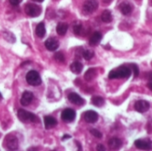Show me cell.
<instances>
[{
  "label": "cell",
  "instance_id": "1",
  "mask_svg": "<svg viewBox=\"0 0 152 151\" xmlns=\"http://www.w3.org/2000/svg\"><path fill=\"white\" fill-rule=\"evenodd\" d=\"M131 69L126 66H121L109 73L110 79H126L131 76Z\"/></svg>",
  "mask_w": 152,
  "mask_h": 151
},
{
  "label": "cell",
  "instance_id": "2",
  "mask_svg": "<svg viewBox=\"0 0 152 151\" xmlns=\"http://www.w3.org/2000/svg\"><path fill=\"white\" fill-rule=\"evenodd\" d=\"M18 117L21 122L24 123H39V119L35 114L28 112L24 109H19Z\"/></svg>",
  "mask_w": 152,
  "mask_h": 151
},
{
  "label": "cell",
  "instance_id": "3",
  "mask_svg": "<svg viewBox=\"0 0 152 151\" xmlns=\"http://www.w3.org/2000/svg\"><path fill=\"white\" fill-rule=\"evenodd\" d=\"M26 81L28 85H30L32 86L40 85L42 83V79H41L38 72L36 70H30L29 72H28V74L26 75Z\"/></svg>",
  "mask_w": 152,
  "mask_h": 151
},
{
  "label": "cell",
  "instance_id": "4",
  "mask_svg": "<svg viewBox=\"0 0 152 151\" xmlns=\"http://www.w3.org/2000/svg\"><path fill=\"white\" fill-rule=\"evenodd\" d=\"M4 146L8 150H16L19 147V142L16 136L13 134H8L4 138Z\"/></svg>",
  "mask_w": 152,
  "mask_h": 151
},
{
  "label": "cell",
  "instance_id": "5",
  "mask_svg": "<svg viewBox=\"0 0 152 151\" xmlns=\"http://www.w3.org/2000/svg\"><path fill=\"white\" fill-rule=\"evenodd\" d=\"M42 9L40 6L35 4H27L25 6V12L29 17H37L41 14Z\"/></svg>",
  "mask_w": 152,
  "mask_h": 151
},
{
  "label": "cell",
  "instance_id": "6",
  "mask_svg": "<svg viewBox=\"0 0 152 151\" xmlns=\"http://www.w3.org/2000/svg\"><path fill=\"white\" fill-rule=\"evenodd\" d=\"M99 3L97 0H86L83 4V12L86 14H90L98 9Z\"/></svg>",
  "mask_w": 152,
  "mask_h": 151
},
{
  "label": "cell",
  "instance_id": "7",
  "mask_svg": "<svg viewBox=\"0 0 152 151\" xmlns=\"http://www.w3.org/2000/svg\"><path fill=\"white\" fill-rule=\"evenodd\" d=\"M76 118V111L72 109H66L61 113V119L65 123H71Z\"/></svg>",
  "mask_w": 152,
  "mask_h": 151
},
{
  "label": "cell",
  "instance_id": "8",
  "mask_svg": "<svg viewBox=\"0 0 152 151\" xmlns=\"http://www.w3.org/2000/svg\"><path fill=\"white\" fill-rule=\"evenodd\" d=\"M150 107H151L150 102L147 101H144V100H140V101H136L134 104V109L139 113L147 112L150 109Z\"/></svg>",
  "mask_w": 152,
  "mask_h": 151
},
{
  "label": "cell",
  "instance_id": "9",
  "mask_svg": "<svg viewBox=\"0 0 152 151\" xmlns=\"http://www.w3.org/2000/svg\"><path fill=\"white\" fill-rule=\"evenodd\" d=\"M60 44H59V41L55 38V37H49L47 40H45V46L46 47V49L48 51H55L58 49Z\"/></svg>",
  "mask_w": 152,
  "mask_h": 151
},
{
  "label": "cell",
  "instance_id": "10",
  "mask_svg": "<svg viewBox=\"0 0 152 151\" xmlns=\"http://www.w3.org/2000/svg\"><path fill=\"white\" fill-rule=\"evenodd\" d=\"M98 118H99L98 114L94 110H88V111L85 112V114H84L85 121L89 124H94L95 122H97Z\"/></svg>",
  "mask_w": 152,
  "mask_h": 151
},
{
  "label": "cell",
  "instance_id": "11",
  "mask_svg": "<svg viewBox=\"0 0 152 151\" xmlns=\"http://www.w3.org/2000/svg\"><path fill=\"white\" fill-rule=\"evenodd\" d=\"M134 145L137 149L143 150H151V142L150 140H136L134 142Z\"/></svg>",
  "mask_w": 152,
  "mask_h": 151
},
{
  "label": "cell",
  "instance_id": "12",
  "mask_svg": "<svg viewBox=\"0 0 152 151\" xmlns=\"http://www.w3.org/2000/svg\"><path fill=\"white\" fill-rule=\"evenodd\" d=\"M34 99V94L31 92L26 91L22 93L21 99H20V104L22 106H28Z\"/></svg>",
  "mask_w": 152,
  "mask_h": 151
},
{
  "label": "cell",
  "instance_id": "13",
  "mask_svg": "<svg viewBox=\"0 0 152 151\" xmlns=\"http://www.w3.org/2000/svg\"><path fill=\"white\" fill-rule=\"evenodd\" d=\"M68 99L69 101L73 103V104H76V105H83L85 103V100L83 98H81L77 93H70L69 95H68Z\"/></svg>",
  "mask_w": 152,
  "mask_h": 151
},
{
  "label": "cell",
  "instance_id": "14",
  "mask_svg": "<svg viewBox=\"0 0 152 151\" xmlns=\"http://www.w3.org/2000/svg\"><path fill=\"white\" fill-rule=\"evenodd\" d=\"M44 124H45V128L49 130L57 125V120L52 116H46L44 117Z\"/></svg>",
  "mask_w": 152,
  "mask_h": 151
},
{
  "label": "cell",
  "instance_id": "15",
  "mask_svg": "<svg viewBox=\"0 0 152 151\" xmlns=\"http://www.w3.org/2000/svg\"><path fill=\"white\" fill-rule=\"evenodd\" d=\"M119 10L124 15H129L133 12V5L127 2H124L120 4L119 5Z\"/></svg>",
  "mask_w": 152,
  "mask_h": 151
},
{
  "label": "cell",
  "instance_id": "16",
  "mask_svg": "<svg viewBox=\"0 0 152 151\" xmlns=\"http://www.w3.org/2000/svg\"><path fill=\"white\" fill-rule=\"evenodd\" d=\"M122 145H123V142L118 138H112L109 142V147L114 150L120 149L122 147Z\"/></svg>",
  "mask_w": 152,
  "mask_h": 151
},
{
  "label": "cell",
  "instance_id": "17",
  "mask_svg": "<svg viewBox=\"0 0 152 151\" xmlns=\"http://www.w3.org/2000/svg\"><path fill=\"white\" fill-rule=\"evenodd\" d=\"M102 38V36L100 32H94L93 34V36L90 37V40H89V44L90 45L92 46H95V45H98L101 42Z\"/></svg>",
  "mask_w": 152,
  "mask_h": 151
},
{
  "label": "cell",
  "instance_id": "18",
  "mask_svg": "<svg viewBox=\"0 0 152 151\" xmlns=\"http://www.w3.org/2000/svg\"><path fill=\"white\" fill-rule=\"evenodd\" d=\"M46 34V30H45V26L44 22H40L37 24V28H36V35L39 37V38H43L45 37Z\"/></svg>",
  "mask_w": 152,
  "mask_h": 151
},
{
  "label": "cell",
  "instance_id": "19",
  "mask_svg": "<svg viewBox=\"0 0 152 151\" xmlns=\"http://www.w3.org/2000/svg\"><path fill=\"white\" fill-rule=\"evenodd\" d=\"M70 70L74 73V74H80L83 70V64L79 61H75L70 65Z\"/></svg>",
  "mask_w": 152,
  "mask_h": 151
},
{
  "label": "cell",
  "instance_id": "20",
  "mask_svg": "<svg viewBox=\"0 0 152 151\" xmlns=\"http://www.w3.org/2000/svg\"><path fill=\"white\" fill-rule=\"evenodd\" d=\"M101 19L103 22L105 23H110L113 20V16H112V13L110 10H105L102 12V15H101Z\"/></svg>",
  "mask_w": 152,
  "mask_h": 151
},
{
  "label": "cell",
  "instance_id": "21",
  "mask_svg": "<svg viewBox=\"0 0 152 151\" xmlns=\"http://www.w3.org/2000/svg\"><path fill=\"white\" fill-rule=\"evenodd\" d=\"M69 28V25L65 22H60L58 23L56 27V31L60 36H64L67 33V30Z\"/></svg>",
  "mask_w": 152,
  "mask_h": 151
},
{
  "label": "cell",
  "instance_id": "22",
  "mask_svg": "<svg viewBox=\"0 0 152 151\" xmlns=\"http://www.w3.org/2000/svg\"><path fill=\"white\" fill-rule=\"evenodd\" d=\"M96 75H97V70L94 68H91V69H89L86 72L84 77H85L86 81H88L89 82V81H92L96 77Z\"/></svg>",
  "mask_w": 152,
  "mask_h": 151
},
{
  "label": "cell",
  "instance_id": "23",
  "mask_svg": "<svg viewBox=\"0 0 152 151\" xmlns=\"http://www.w3.org/2000/svg\"><path fill=\"white\" fill-rule=\"evenodd\" d=\"M91 101L94 106L99 107V108L102 107L105 104V100L101 96H93L91 99Z\"/></svg>",
  "mask_w": 152,
  "mask_h": 151
},
{
  "label": "cell",
  "instance_id": "24",
  "mask_svg": "<svg viewBox=\"0 0 152 151\" xmlns=\"http://www.w3.org/2000/svg\"><path fill=\"white\" fill-rule=\"evenodd\" d=\"M83 57L85 58V60H86V61H89V60H91L94 56V51H92V50H86V51H84L83 52Z\"/></svg>",
  "mask_w": 152,
  "mask_h": 151
},
{
  "label": "cell",
  "instance_id": "25",
  "mask_svg": "<svg viewBox=\"0 0 152 151\" xmlns=\"http://www.w3.org/2000/svg\"><path fill=\"white\" fill-rule=\"evenodd\" d=\"M54 60L58 62H63L65 61V57H64V54L61 52L59 53H56L54 54Z\"/></svg>",
  "mask_w": 152,
  "mask_h": 151
},
{
  "label": "cell",
  "instance_id": "26",
  "mask_svg": "<svg viewBox=\"0 0 152 151\" xmlns=\"http://www.w3.org/2000/svg\"><path fill=\"white\" fill-rule=\"evenodd\" d=\"M81 29H82V25L80 23H76L73 26V31L76 35H79L81 33Z\"/></svg>",
  "mask_w": 152,
  "mask_h": 151
},
{
  "label": "cell",
  "instance_id": "27",
  "mask_svg": "<svg viewBox=\"0 0 152 151\" xmlns=\"http://www.w3.org/2000/svg\"><path fill=\"white\" fill-rule=\"evenodd\" d=\"M90 133H91L92 135H94L95 138H98V139L102 138V133L100 131L96 130V129H91V130H90Z\"/></svg>",
  "mask_w": 152,
  "mask_h": 151
},
{
  "label": "cell",
  "instance_id": "28",
  "mask_svg": "<svg viewBox=\"0 0 152 151\" xmlns=\"http://www.w3.org/2000/svg\"><path fill=\"white\" fill-rule=\"evenodd\" d=\"M130 67H131V70H133L134 71V77H137L138 76H139V68H138V66L136 65V64H131L130 65Z\"/></svg>",
  "mask_w": 152,
  "mask_h": 151
},
{
  "label": "cell",
  "instance_id": "29",
  "mask_svg": "<svg viewBox=\"0 0 152 151\" xmlns=\"http://www.w3.org/2000/svg\"><path fill=\"white\" fill-rule=\"evenodd\" d=\"M9 2L12 5H18L22 2V0H9Z\"/></svg>",
  "mask_w": 152,
  "mask_h": 151
},
{
  "label": "cell",
  "instance_id": "30",
  "mask_svg": "<svg viewBox=\"0 0 152 151\" xmlns=\"http://www.w3.org/2000/svg\"><path fill=\"white\" fill-rule=\"evenodd\" d=\"M97 150H99V151L105 150V148H104V146H103V145L99 144V145H98V147H97Z\"/></svg>",
  "mask_w": 152,
  "mask_h": 151
},
{
  "label": "cell",
  "instance_id": "31",
  "mask_svg": "<svg viewBox=\"0 0 152 151\" xmlns=\"http://www.w3.org/2000/svg\"><path fill=\"white\" fill-rule=\"evenodd\" d=\"M69 138H71V136H70V135H67V134H66V135H64V136L62 137V141H65L66 139H69Z\"/></svg>",
  "mask_w": 152,
  "mask_h": 151
},
{
  "label": "cell",
  "instance_id": "32",
  "mask_svg": "<svg viewBox=\"0 0 152 151\" xmlns=\"http://www.w3.org/2000/svg\"><path fill=\"white\" fill-rule=\"evenodd\" d=\"M102 1H103V3H105V4H110V3L112 2V0H102Z\"/></svg>",
  "mask_w": 152,
  "mask_h": 151
},
{
  "label": "cell",
  "instance_id": "33",
  "mask_svg": "<svg viewBox=\"0 0 152 151\" xmlns=\"http://www.w3.org/2000/svg\"><path fill=\"white\" fill-rule=\"evenodd\" d=\"M76 143L77 144V146H78V150H82V147H81V145L79 144V142H76Z\"/></svg>",
  "mask_w": 152,
  "mask_h": 151
},
{
  "label": "cell",
  "instance_id": "34",
  "mask_svg": "<svg viewBox=\"0 0 152 151\" xmlns=\"http://www.w3.org/2000/svg\"><path fill=\"white\" fill-rule=\"evenodd\" d=\"M33 1H35V2H38V3H42L44 0H33Z\"/></svg>",
  "mask_w": 152,
  "mask_h": 151
},
{
  "label": "cell",
  "instance_id": "35",
  "mask_svg": "<svg viewBox=\"0 0 152 151\" xmlns=\"http://www.w3.org/2000/svg\"><path fill=\"white\" fill-rule=\"evenodd\" d=\"M2 98H3V97H2V94H1V93H0V100H1V99H2Z\"/></svg>",
  "mask_w": 152,
  "mask_h": 151
}]
</instances>
